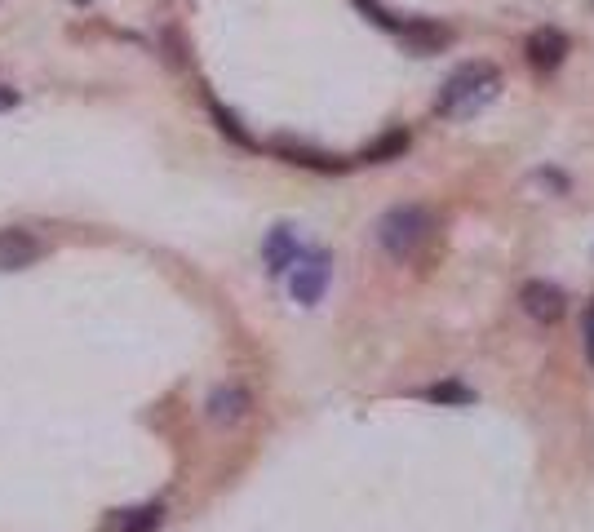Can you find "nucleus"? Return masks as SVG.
<instances>
[{
    "instance_id": "423d86ee",
    "label": "nucleus",
    "mask_w": 594,
    "mask_h": 532,
    "mask_svg": "<svg viewBox=\"0 0 594 532\" xmlns=\"http://www.w3.org/2000/svg\"><path fill=\"white\" fill-rule=\"evenodd\" d=\"M36 258H40V244L27 231H18V227L0 231V271H23Z\"/></svg>"
},
{
    "instance_id": "6e6552de",
    "label": "nucleus",
    "mask_w": 594,
    "mask_h": 532,
    "mask_svg": "<svg viewBox=\"0 0 594 532\" xmlns=\"http://www.w3.org/2000/svg\"><path fill=\"white\" fill-rule=\"evenodd\" d=\"M399 36H404L408 45L417 49V54H439V49L453 40V32H448V27L426 23V18H413V23H404V27H399Z\"/></svg>"
},
{
    "instance_id": "dca6fc26",
    "label": "nucleus",
    "mask_w": 594,
    "mask_h": 532,
    "mask_svg": "<svg viewBox=\"0 0 594 532\" xmlns=\"http://www.w3.org/2000/svg\"><path fill=\"white\" fill-rule=\"evenodd\" d=\"M586 360L594 368V302H590V311H586Z\"/></svg>"
},
{
    "instance_id": "f03ea898",
    "label": "nucleus",
    "mask_w": 594,
    "mask_h": 532,
    "mask_svg": "<svg viewBox=\"0 0 594 532\" xmlns=\"http://www.w3.org/2000/svg\"><path fill=\"white\" fill-rule=\"evenodd\" d=\"M435 235V213L422 209V204H395L382 222H377V240L391 253L395 262H413L417 253L430 244Z\"/></svg>"
},
{
    "instance_id": "ddd939ff",
    "label": "nucleus",
    "mask_w": 594,
    "mask_h": 532,
    "mask_svg": "<svg viewBox=\"0 0 594 532\" xmlns=\"http://www.w3.org/2000/svg\"><path fill=\"white\" fill-rule=\"evenodd\" d=\"M422 395L430 399V404H470V399H475V391L462 386V382H435V386H426Z\"/></svg>"
},
{
    "instance_id": "20e7f679",
    "label": "nucleus",
    "mask_w": 594,
    "mask_h": 532,
    "mask_svg": "<svg viewBox=\"0 0 594 532\" xmlns=\"http://www.w3.org/2000/svg\"><path fill=\"white\" fill-rule=\"evenodd\" d=\"M289 289H293V298L297 302H320L324 298V289H329V258L324 253H315V258H297L293 262V280H289Z\"/></svg>"
},
{
    "instance_id": "2eb2a0df",
    "label": "nucleus",
    "mask_w": 594,
    "mask_h": 532,
    "mask_svg": "<svg viewBox=\"0 0 594 532\" xmlns=\"http://www.w3.org/2000/svg\"><path fill=\"white\" fill-rule=\"evenodd\" d=\"M355 5H360L364 14H373V23H377V27H391V32H399V23H395L391 14H386L382 5H377V0H355Z\"/></svg>"
},
{
    "instance_id": "9d476101",
    "label": "nucleus",
    "mask_w": 594,
    "mask_h": 532,
    "mask_svg": "<svg viewBox=\"0 0 594 532\" xmlns=\"http://www.w3.org/2000/svg\"><path fill=\"white\" fill-rule=\"evenodd\" d=\"M160 519H165V506H133V510H120L111 515V532H156Z\"/></svg>"
},
{
    "instance_id": "1a4fd4ad",
    "label": "nucleus",
    "mask_w": 594,
    "mask_h": 532,
    "mask_svg": "<svg viewBox=\"0 0 594 532\" xmlns=\"http://www.w3.org/2000/svg\"><path fill=\"white\" fill-rule=\"evenodd\" d=\"M262 253H266V266H271L275 275L280 271H289V266L302 258V249H297V235L289 227H275L271 235H266V244H262Z\"/></svg>"
},
{
    "instance_id": "f3484780",
    "label": "nucleus",
    "mask_w": 594,
    "mask_h": 532,
    "mask_svg": "<svg viewBox=\"0 0 594 532\" xmlns=\"http://www.w3.org/2000/svg\"><path fill=\"white\" fill-rule=\"evenodd\" d=\"M9 107H18V94H14V89L0 85V111H9Z\"/></svg>"
},
{
    "instance_id": "4468645a",
    "label": "nucleus",
    "mask_w": 594,
    "mask_h": 532,
    "mask_svg": "<svg viewBox=\"0 0 594 532\" xmlns=\"http://www.w3.org/2000/svg\"><path fill=\"white\" fill-rule=\"evenodd\" d=\"M213 116H218V125H222V133H231V138H235V142H240V147H253V142H249V133H244L240 125H235V116H227V111H222V107H213Z\"/></svg>"
},
{
    "instance_id": "7ed1b4c3",
    "label": "nucleus",
    "mask_w": 594,
    "mask_h": 532,
    "mask_svg": "<svg viewBox=\"0 0 594 532\" xmlns=\"http://www.w3.org/2000/svg\"><path fill=\"white\" fill-rule=\"evenodd\" d=\"M519 302H524V311H528L537 324H559L563 311H568V298H563V289H559V284H550V280H528L524 293H519Z\"/></svg>"
},
{
    "instance_id": "f257e3e1",
    "label": "nucleus",
    "mask_w": 594,
    "mask_h": 532,
    "mask_svg": "<svg viewBox=\"0 0 594 532\" xmlns=\"http://www.w3.org/2000/svg\"><path fill=\"white\" fill-rule=\"evenodd\" d=\"M497 94H501V71L488 63H466L444 80V89H439V98H435V111L444 120H470Z\"/></svg>"
},
{
    "instance_id": "39448f33",
    "label": "nucleus",
    "mask_w": 594,
    "mask_h": 532,
    "mask_svg": "<svg viewBox=\"0 0 594 532\" xmlns=\"http://www.w3.org/2000/svg\"><path fill=\"white\" fill-rule=\"evenodd\" d=\"M563 58H568V36L563 32L537 27V32L528 36V63L537 71H555V67H563Z\"/></svg>"
},
{
    "instance_id": "f8f14e48",
    "label": "nucleus",
    "mask_w": 594,
    "mask_h": 532,
    "mask_svg": "<svg viewBox=\"0 0 594 532\" xmlns=\"http://www.w3.org/2000/svg\"><path fill=\"white\" fill-rule=\"evenodd\" d=\"M280 156H289L293 165H306V169H342L333 156H320V151H306V147H293V142H275Z\"/></svg>"
},
{
    "instance_id": "9b49d317",
    "label": "nucleus",
    "mask_w": 594,
    "mask_h": 532,
    "mask_svg": "<svg viewBox=\"0 0 594 532\" xmlns=\"http://www.w3.org/2000/svg\"><path fill=\"white\" fill-rule=\"evenodd\" d=\"M408 142H413V138H408V129H391V133H382V138H377L373 147L364 151V160H368V165H386V160H399V156L408 151Z\"/></svg>"
},
{
    "instance_id": "0eeeda50",
    "label": "nucleus",
    "mask_w": 594,
    "mask_h": 532,
    "mask_svg": "<svg viewBox=\"0 0 594 532\" xmlns=\"http://www.w3.org/2000/svg\"><path fill=\"white\" fill-rule=\"evenodd\" d=\"M249 408H253V399H249L244 386H218V391L209 395V417L213 422H240Z\"/></svg>"
}]
</instances>
